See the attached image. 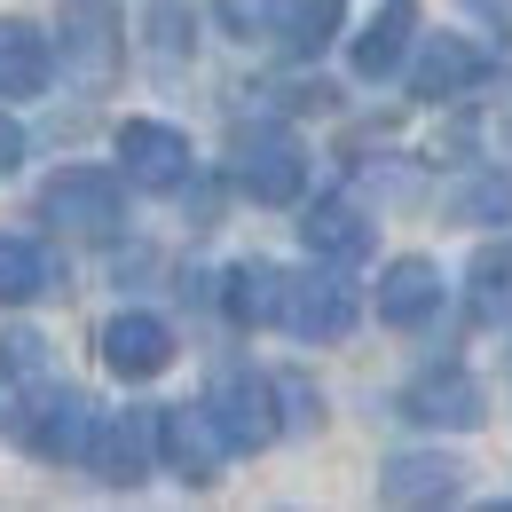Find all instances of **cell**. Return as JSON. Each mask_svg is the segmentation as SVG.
Segmentation results:
<instances>
[{"instance_id": "cell-1", "label": "cell", "mask_w": 512, "mask_h": 512, "mask_svg": "<svg viewBox=\"0 0 512 512\" xmlns=\"http://www.w3.org/2000/svg\"><path fill=\"white\" fill-rule=\"evenodd\" d=\"M40 221H56L64 237L103 245V237H119L127 197H119V182H111L103 166H64V174H48V190H40Z\"/></svg>"}, {"instance_id": "cell-2", "label": "cell", "mask_w": 512, "mask_h": 512, "mask_svg": "<svg viewBox=\"0 0 512 512\" xmlns=\"http://www.w3.org/2000/svg\"><path fill=\"white\" fill-rule=\"evenodd\" d=\"M229 174L260 205H292V197L308 190V150H300L292 127H245L229 142Z\"/></svg>"}, {"instance_id": "cell-3", "label": "cell", "mask_w": 512, "mask_h": 512, "mask_svg": "<svg viewBox=\"0 0 512 512\" xmlns=\"http://www.w3.org/2000/svg\"><path fill=\"white\" fill-rule=\"evenodd\" d=\"M56 48H64V71L79 79V87H111L119 64H127L119 8H111V0H71L64 24H56Z\"/></svg>"}, {"instance_id": "cell-4", "label": "cell", "mask_w": 512, "mask_h": 512, "mask_svg": "<svg viewBox=\"0 0 512 512\" xmlns=\"http://www.w3.org/2000/svg\"><path fill=\"white\" fill-rule=\"evenodd\" d=\"M276 323H292V339H308V347H331V339L355 331V284H347L339 268L284 276V316Z\"/></svg>"}, {"instance_id": "cell-5", "label": "cell", "mask_w": 512, "mask_h": 512, "mask_svg": "<svg viewBox=\"0 0 512 512\" xmlns=\"http://www.w3.org/2000/svg\"><path fill=\"white\" fill-rule=\"evenodd\" d=\"M95 402L87 394H32L24 410H16V442L32 449V457H56V465H71V457H87V442H95Z\"/></svg>"}, {"instance_id": "cell-6", "label": "cell", "mask_w": 512, "mask_h": 512, "mask_svg": "<svg viewBox=\"0 0 512 512\" xmlns=\"http://www.w3.org/2000/svg\"><path fill=\"white\" fill-rule=\"evenodd\" d=\"M481 379L465 371V363H434V371H418V379L402 386V418L410 426H434V434H473L481 426Z\"/></svg>"}, {"instance_id": "cell-7", "label": "cell", "mask_w": 512, "mask_h": 512, "mask_svg": "<svg viewBox=\"0 0 512 512\" xmlns=\"http://www.w3.org/2000/svg\"><path fill=\"white\" fill-rule=\"evenodd\" d=\"M205 410H213V426H221V442L229 449H268L276 442V386L260 379V371H221L213 394H205Z\"/></svg>"}, {"instance_id": "cell-8", "label": "cell", "mask_w": 512, "mask_h": 512, "mask_svg": "<svg viewBox=\"0 0 512 512\" xmlns=\"http://www.w3.org/2000/svg\"><path fill=\"white\" fill-rule=\"evenodd\" d=\"M87 465H95V481L134 489V481L158 465V410H111V418H95Z\"/></svg>"}, {"instance_id": "cell-9", "label": "cell", "mask_w": 512, "mask_h": 512, "mask_svg": "<svg viewBox=\"0 0 512 512\" xmlns=\"http://www.w3.org/2000/svg\"><path fill=\"white\" fill-rule=\"evenodd\" d=\"M119 166L142 190H182L190 182V134L166 127V119H127L119 127Z\"/></svg>"}, {"instance_id": "cell-10", "label": "cell", "mask_w": 512, "mask_h": 512, "mask_svg": "<svg viewBox=\"0 0 512 512\" xmlns=\"http://www.w3.org/2000/svg\"><path fill=\"white\" fill-rule=\"evenodd\" d=\"M158 457L182 473V481H213L221 473V457H229V442H221V426H213V410L205 402H182V410H158Z\"/></svg>"}, {"instance_id": "cell-11", "label": "cell", "mask_w": 512, "mask_h": 512, "mask_svg": "<svg viewBox=\"0 0 512 512\" xmlns=\"http://www.w3.org/2000/svg\"><path fill=\"white\" fill-rule=\"evenodd\" d=\"M379 497L386 505H457L465 497V465L442 457V449H402V457H386Z\"/></svg>"}, {"instance_id": "cell-12", "label": "cell", "mask_w": 512, "mask_h": 512, "mask_svg": "<svg viewBox=\"0 0 512 512\" xmlns=\"http://www.w3.org/2000/svg\"><path fill=\"white\" fill-rule=\"evenodd\" d=\"M481 71H489V56H481L465 32H426V40H418V56H410V95L449 103V95H465Z\"/></svg>"}, {"instance_id": "cell-13", "label": "cell", "mask_w": 512, "mask_h": 512, "mask_svg": "<svg viewBox=\"0 0 512 512\" xmlns=\"http://www.w3.org/2000/svg\"><path fill=\"white\" fill-rule=\"evenodd\" d=\"M103 371H119V379H158L166 363H174V331L158 316H142V308H127V316L103 323Z\"/></svg>"}, {"instance_id": "cell-14", "label": "cell", "mask_w": 512, "mask_h": 512, "mask_svg": "<svg viewBox=\"0 0 512 512\" xmlns=\"http://www.w3.org/2000/svg\"><path fill=\"white\" fill-rule=\"evenodd\" d=\"M434 308H442V268L434 260H394L379 276V316L394 323V331H418V323H434Z\"/></svg>"}, {"instance_id": "cell-15", "label": "cell", "mask_w": 512, "mask_h": 512, "mask_svg": "<svg viewBox=\"0 0 512 512\" xmlns=\"http://www.w3.org/2000/svg\"><path fill=\"white\" fill-rule=\"evenodd\" d=\"M300 237H308V253H323V260H363L371 253V213H363L355 197H323L316 213L300 221Z\"/></svg>"}, {"instance_id": "cell-16", "label": "cell", "mask_w": 512, "mask_h": 512, "mask_svg": "<svg viewBox=\"0 0 512 512\" xmlns=\"http://www.w3.org/2000/svg\"><path fill=\"white\" fill-rule=\"evenodd\" d=\"M410 40H418V0H386L379 16L363 24V40H355V71H363V79H386V71L410 56Z\"/></svg>"}, {"instance_id": "cell-17", "label": "cell", "mask_w": 512, "mask_h": 512, "mask_svg": "<svg viewBox=\"0 0 512 512\" xmlns=\"http://www.w3.org/2000/svg\"><path fill=\"white\" fill-rule=\"evenodd\" d=\"M48 64H56L48 32L8 16V24H0V95H40V87H48Z\"/></svg>"}, {"instance_id": "cell-18", "label": "cell", "mask_w": 512, "mask_h": 512, "mask_svg": "<svg viewBox=\"0 0 512 512\" xmlns=\"http://www.w3.org/2000/svg\"><path fill=\"white\" fill-rule=\"evenodd\" d=\"M221 308H229L237 323H276V316H284V268L237 260V268L221 276Z\"/></svg>"}, {"instance_id": "cell-19", "label": "cell", "mask_w": 512, "mask_h": 512, "mask_svg": "<svg viewBox=\"0 0 512 512\" xmlns=\"http://www.w3.org/2000/svg\"><path fill=\"white\" fill-rule=\"evenodd\" d=\"M40 292H56V253L40 237H0V308H24Z\"/></svg>"}, {"instance_id": "cell-20", "label": "cell", "mask_w": 512, "mask_h": 512, "mask_svg": "<svg viewBox=\"0 0 512 512\" xmlns=\"http://www.w3.org/2000/svg\"><path fill=\"white\" fill-rule=\"evenodd\" d=\"M339 16H347V0H284L276 8V40L292 56H323L331 32H339Z\"/></svg>"}, {"instance_id": "cell-21", "label": "cell", "mask_w": 512, "mask_h": 512, "mask_svg": "<svg viewBox=\"0 0 512 512\" xmlns=\"http://www.w3.org/2000/svg\"><path fill=\"white\" fill-rule=\"evenodd\" d=\"M473 316L512 323V245H489V253L473 260Z\"/></svg>"}, {"instance_id": "cell-22", "label": "cell", "mask_w": 512, "mask_h": 512, "mask_svg": "<svg viewBox=\"0 0 512 512\" xmlns=\"http://www.w3.org/2000/svg\"><path fill=\"white\" fill-rule=\"evenodd\" d=\"M449 213L457 221H512V182L505 174H473V182H457Z\"/></svg>"}, {"instance_id": "cell-23", "label": "cell", "mask_w": 512, "mask_h": 512, "mask_svg": "<svg viewBox=\"0 0 512 512\" xmlns=\"http://www.w3.org/2000/svg\"><path fill=\"white\" fill-rule=\"evenodd\" d=\"M276 8H284V0H213V24H221L229 40H268V32H276Z\"/></svg>"}, {"instance_id": "cell-24", "label": "cell", "mask_w": 512, "mask_h": 512, "mask_svg": "<svg viewBox=\"0 0 512 512\" xmlns=\"http://www.w3.org/2000/svg\"><path fill=\"white\" fill-rule=\"evenodd\" d=\"M0 371L32 386L40 371H48V339H40V331H24V323H8V331H0Z\"/></svg>"}, {"instance_id": "cell-25", "label": "cell", "mask_w": 512, "mask_h": 512, "mask_svg": "<svg viewBox=\"0 0 512 512\" xmlns=\"http://www.w3.org/2000/svg\"><path fill=\"white\" fill-rule=\"evenodd\" d=\"M276 402H284V418H292V426H300V434H308V426H316V386L284 379V386H276Z\"/></svg>"}, {"instance_id": "cell-26", "label": "cell", "mask_w": 512, "mask_h": 512, "mask_svg": "<svg viewBox=\"0 0 512 512\" xmlns=\"http://www.w3.org/2000/svg\"><path fill=\"white\" fill-rule=\"evenodd\" d=\"M16 166H24V127L0 119V174H16Z\"/></svg>"}]
</instances>
